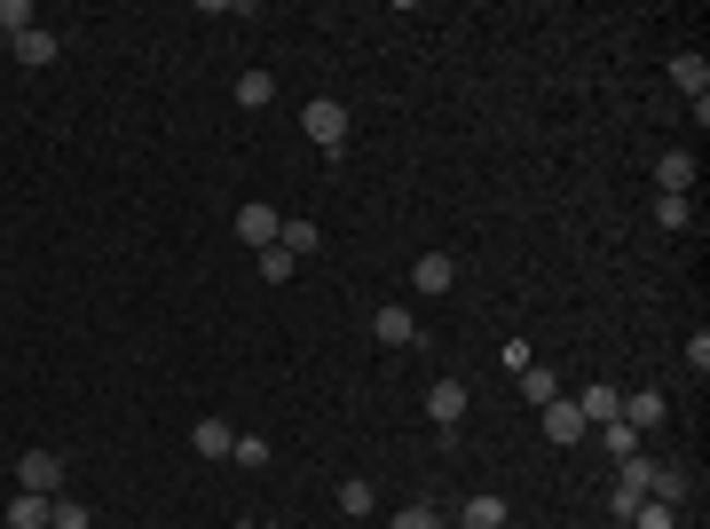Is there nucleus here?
Here are the masks:
<instances>
[{
    "label": "nucleus",
    "mask_w": 710,
    "mask_h": 529,
    "mask_svg": "<svg viewBox=\"0 0 710 529\" xmlns=\"http://www.w3.org/2000/svg\"><path fill=\"white\" fill-rule=\"evenodd\" d=\"M300 127H309V143H316L324 158H340V151H348V127H356V119H348V104H332V95H316V104L300 111Z\"/></svg>",
    "instance_id": "f257e3e1"
},
{
    "label": "nucleus",
    "mask_w": 710,
    "mask_h": 529,
    "mask_svg": "<svg viewBox=\"0 0 710 529\" xmlns=\"http://www.w3.org/2000/svg\"><path fill=\"white\" fill-rule=\"evenodd\" d=\"M16 482L32 490V498H63V458L56 450H24L16 458Z\"/></svg>",
    "instance_id": "f03ea898"
},
{
    "label": "nucleus",
    "mask_w": 710,
    "mask_h": 529,
    "mask_svg": "<svg viewBox=\"0 0 710 529\" xmlns=\"http://www.w3.org/2000/svg\"><path fill=\"white\" fill-rule=\"evenodd\" d=\"M426 419L443 426V443H450L458 419H466V380H434V387H426Z\"/></svg>",
    "instance_id": "7ed1b4c3"
},
{
    "label": "nucleus",
    "mask_w": 710,
    "mask_h": 529,
    "mask_svg": "<svg viewBox=\"0 0 710 529\" xmlns=\"http://www.w3.org/2000/svg\"><path fill=\"white\" fill-rule=\"evenodd\" d=\"M585 435H592V426H585V411L568 404V395H553V404H545V443H561V450H577Z\"/></svg>",
    "instance_id": "20e7f679"
},
{
    "label": "nucleus",
    "mask_w": 710,
    "mask_h": 529,
    "mask_svg": "<svg viewBox=\"0 0 710 529\" xmlns=\"http://www.w3.org/2000/svg\"><path fill=\"white\" fill-rule=\"evenodd\" d=\"M277 229H285V214H277V206H237V238H245L253 253L277 245Z\"/></svg>",
    "instance_id": "39448f33"
},
{
    "label": "nucleus",
    "mask_w": 710,
    "mask_h": 529,
    "mask_svg": "<svg viewBox=\"0 0 710 529\" xmlns=\"http://www.w3.org/2000/svg\"><path fill=\"white\" fill-rule=\"evenodd\" d=\"M607 506H616L624 521H631L639 506H648V458H624V474H616V498H607Z\"/></svg>",
    "instance_id": "423d86ee"
},
{
    "label": "nucleus",
    "mask_w": 710,
    "mask_h": 529,
    "mask_svg": "<svg viewBox=\"0 0 710 529\" xmlns=\"http://www.w3.org/2000/svg\"><path fill=\"white\" fill-rule=\"evenodd\" d=\"M371 340H387V348H411V340H419V324H411V309H395V301H380V316H371Z\"/></svg>",
    "instance_id": "0eeeda50"
},
{
    "label": "nucleus",
    "mask_w": 710,
    "mask_h": 529,
    "mask_svg": "<svg viewBox=\"0 0 710 529\" xmlns=\"http://www.w3.org/2000/svg\"><path fill=\"white\" fill-rule=\"evenodd\" d=\"M411 285H419V292H450V285H458V261H450V253H419V261H411Z\"/></svg>",
    "instance_id": "6e6552de"
},
{
    "label": "nucleus",
    "mask_w": 710,
    "mask_h": 529,
    "mask_svg": "<svg viewBox=\"0 0 710 529\" xmlns=\"http://www.w3.org/2000/svg\"><path fill=\"white\" fill-rule=\"evenodd\" d=\"M577 411H585V426H607V419H624V395L607 387V380H592V387L577 395Z\"/></svg>",
    "instance_id": "1a4fd4ad"
},
{
    "label": "nucleus",
    "mask_w": 710,
    "mask_h": 529,
    "mask_svg": "<svg viewBox=\"0 0 710 529\" xmlns=\"http://www.w3.org/2000/svg\"><path fill=\"white\" fill-rule=\"evenodd\" d=\"M663 419H671V404H663L655 387H639V395H624V426H639V435H648V426H663Z\"/></svg>",
    "instance_id": "9d476101"
},
{
    "label": "nucleus",
    "mask_w": 710,
    "mask_h": 529,
    "mask_svg": "<svg viewBox=\"0 0 710 529\" xmlns=\"http://www.w3.org/2000/svg\"><path fill=\"white\" fill-rule=\"evenodd\" d=\"M655 182H663L671 197H687V190H695V151H663V158H655Z\"/></svg>",
    "instance_id": "9b49d317"
},
{
    "label": "nucleus",
    "mask_w": 710,
    "mask_h": 529,
    "mask_svg": "<svg viewBox=\"0 0 710 529\" xmlns=\"http://www.w3.org/2000/svg\"><path fill=\"white\" fill-rule=\"evenodd\" d=\"M229 443H237L229 419H197V426H190V450H197V458H229Z\"/></svg>",
    "instance_id": "f8f14e48"
},
{
    "label": "nucleus",
    "mask_w": 710,
    "mask_h": 529,
    "mask_svg": "<svg viewBox=\"0 0 710 529\" xmlns=\"http://www.w3.org/2000/svg\"><path fill=\"white\" fill-rule=\"evenodd\" d=\"M56 56H63V40H56V32H40V24L16 40V63H32V72H40V63H56Z\"/></svg>",
    "instance_id": "ddd939ff"
},
{
    "label": "nucleus",
    "mask_w": 710,
    "mask_h": 529,
    "mask_svg": "<svg viewBox=\"0 0 710 529\" xmlns=\"http://www.w3.org/2000/svg\"><path fill=\"white\" fill-rule=\"evenodd\" d=\"M277 245H285V253H292V261H309V253H316V245H324V229H316V221H300V214H292V221H285V229H277Z\"/></svg>",
    "instance_id": "4468645a"
},
{
    "label": "nucleus",
    "mask_w": 710,
    "mask_h": 529,
    "mask_svg": "<svg viewBox=\"0 0 710 529\" xmlns=\"http://www.w3.org/2000/svg\"><path fill=\"white\" fill-rule=\"evenodd\" d=\"M48 506H56V498H32V490H16V498H9V529H48Z\"/></svg>",
    "instance_id": "2eb2a0df"
},
{
    "label": "nucleus",
    "mask_w": 710,
    "mask_h": 529,
    "mask_svg": "<svg viewBox=\"0 0 710 529\" xmlns=\"http://www.w3.org/2000/svg\"><path fill=\"white\" fill-rule=\"evenodd\" d=\"M592 435H600V450H607V458H639V426H624V419L592 426Z\"/></svg>",
    "instance_id": "dca6fc26"
},
{
    "label": "nucleus",
    "mask_w": 710,
    "mask_h": 529,
    "mask_svg": "<svg viewBox=\"0 0 710 529\" xmlns=\"http://www.w3.org/2000/svg\"><path fill=\"white\" fill-rule=\"evenodd\" d=\"M648 498H655V506H679V498H687V474H679V467H648Z\"/></svg>",
    "instance_id": "f3484780"
},
{
    "label": "nucleus",
    "mask_w": 710,
    "mask_h": 529,
    "mask_svg": "<svg viewBox=\"0 0 710 529\" xmlns=\"http://www.w3.org/2000/svg\"><path fill=\"white\" fill-rule=\"evenodd\" d=\"M237 104H245V111H268V104H277V80H268V72H245V80H237Z\"/></svg>",
    "instance_id": "a211bd4d"
},
{
    "label": "nucleus",
    "mask_w": 710,
    "mask_h": 529,
    "mask_svg": "<svg viewBox=\"0 0 710 529\" xmlns=\"http://www.w3.org/2000/svg\"><path fill=\"white\" fill-rule=\"evenodd\" d=\"M514 380H521V395H529V404H537V411H545V404H553V395H561V380L545 372V363H529V372H514Z\"/></svg>",
    "instance_id": "6ab92c4d"
},
{
    "label": "nucleus",
    "mask_w": 710,
    "mask_h": 529,
    "mask_svg": "<svg viewBox=\"0 0 710 529\" xmlns=\"http://www.w3.org/2000/svg\"><path fill=\"white\" fill-rule=\"evenodd\" d=\"M505 521V498L497 490H482V498H466V529H497Z\"/></svg>",
    "instance_id": "aec40b11"
},
{
    "label": "nucleus",
    "mask_w": 710,
    "mask_h": 529,
    "mask_svg": "<svg viewBox=\"0 0 710 529\" xmlns=\"http://www.w3.org/2000/svg\"><path fill=\"white\" fill-rule=\"evenodd\" d=\"M671 80H679V87L695 95V104H702V87H710V63H702V56H679V63H671Z\"/></svg>",
    "instance_id": "412c9836"
},
{
    "label": "nucleus",
    "mask_w": 710,
    "mask_h": 529,
    "mask_svg": "<svg viewBox=\"0 0 710 529\" xmlns=\"http://www.w3.org/2000/svg\"><path fill=\"white\" fill-rule=\"evenodd\" d=\"M48 529H95V514H87L80 498H56V506H48Z\"/></svg>",
    "instance_id": "4be33fe9"
},
{
    "label": "nucleus",
    "mask_w": 710,
    "mask_h": 529,
    "mask_svg": "<svg viewBox=\"0 0 710 529\" xmlns=\"http://www.w3.org/2000/svg\"><path fill=\"white\" fill-rule=\"evenodd\" d=\"M261 277H268V285H292V277H300V261H292L285 245H268V253H261Z\"/></svg>",
    "instance_id": "5701e85b"
},
{
    "label": "nucleus",
    "mask_w": 710,
    "mask_h": 529,
    "mask_svg": "<svg viewBox=\"0 0 710 529\" xmlns=\"http://www.w3.org/2000/svg\"><path fill=\"white\" fill-rule=\"evenodd\" d=\"M655 221H663V229H687V221H695V197H671V190H663V197H655Z\"/></svg>",
    "instance_id": "b1692460"
},
{
    "label": "nucleus",
    "mask_w": 710,
    "mask_h": 529,
    "mask_svg": "<svg viewBox=\"0 0 710 529\" xmlns=\"http://www.w3.org/2000/svg\"><path fill=\"white\" fill-rule=\"evenodd\" d=\"M631 529H679V506H655V498H648V506L631 514Z\"/></svg>",
    "instance_id": "393cba45"
},
{
    "label": "nucleus",
    "mask_w": 710,
    "mask_h": 529,
    "mask_svg": "<svg viewBox=\"0 0 710 529\" xmlns=\"http://www.w3.org/2000/svg\"><path fill=\"white\" fill-rule=\"evenodd\" d=\"M387 529H450V521H443V514H434V506H402V514H395Z\"/></svg>",
    "instance_id": "a878e982"
},
{
    "label": "nucleus",
    "mask_w": 710,
    "mask_h": 529,
    "mask_svg": "<svg viewBox=\"0 0 710 529\" xmlns=\"http://www.w3.org/2000/svg\"><path fill=\"white\" fill-rule=\"evenodd\" d=\"M229 458H237V467H268V443H261V435H237Z\"/></svg>",
    "instance_id": "bb28decb"
},
{
    "label": "nucleus",
    "mask_w": 710,
    "mask_h": 529,
    "mask_svg": "<svg viewBox=\"0 0 710 529\" xmlns=\"http://www.w3.org/2000/svg\"><path fill=\"white\" fill-rule=\"evenodd\" d=\"M380 498H371V482H340V514H371Z\"/></svg>",
    "instance_id": "cd10ccee"
},
{
    "label": "nucleus",
    "mask_w": 710,
    "mask_h": 529,
    "mask_svg": "<svg viewBox=\"0 0 710 529\" xmlns=\"http://www.w3.org/2000/svg\"><path fill=\"white\" fill-rule=\"evenodd\" d=\"M0 24H9L16 40H24V32H32V0H0Z\"/></svg>",
    "instance_id": "c85d7f7f"
},
{
    "label": "nucleus",
    "mask_w": 710,
    "mask_h": 529,
    "mask_svg": "<svg viewBox=\"0 0 710 529\" xmlns=\"http://www.w3.org/2000/svg\"><path fill=\"white\" fill-rule=\"evenodd\" d=\"M237 529H261V521H237Z\"/></svg>",
    "instance_id": "c756f323"
},
{
    "label": "nucleus",
    "mask_w": 710,
    "mask_h": 529,
    "mask_svg": "<svg viewBox=\"0 0 710 529\" xmlns=\"http://www.w3.org/2000/svg\"><path fill=\"white\" fill-rule=\"evenodd\" d=\"M458 529H466V521H458Z\"/></svg>",
    "instance_id": "7c9ffc66"
}]
</instances>
